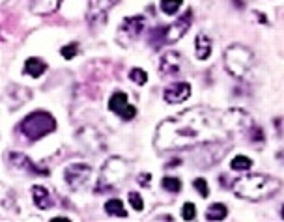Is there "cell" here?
I'll return each mask as SVG.
<instances>
[{
    "mask_svg": "<svg viewBox=\"0 0 284 222\" xmlns=\"http://www.w3.org/2000/svg\"><path fill=\"white\" fill-rule=\"evenodd\" d=\"M62 0H32L30 11L34 15H51L60 8Z\"/></svg>",
    "mask_w": 284,
    "mask_h": 222,
    "instance_id": "cell-13",
    "label": "cell"
},
{
    "mask_svg": "<svg viewBox=\"0 0 284 222\" xmlns=\"http://www.w3.org/2000/svg\"><path fill=\"white\" fill-rule=\"evenodd\" d=\"M249 133H251V140H253V142H264V131H262L258 125H253V127L249 129Z\"/></svg>",
    "mask_w": 284,
    "mask_h": 222,
    "instance_id": "cell-28",
    "label": "cell"
},
{
    "mask_svg": "<svg viewBox=\"0 0 284 222\" xmlns=\"http://www.w3.org/2000/svg\"><path fill=\"white\" fill-rule=\"evenodd\" d=\"M62 56L66 58V60H71V58H75L79 53V43H69V45H64L62 47Z\"/></svg>",
    "mask_w": 284,
    "mask_h": 222,
    "instance_id": "cell-24",
    "label": "cell"
},
{
    "mask_svg": "<svg viewBox=\"0 0 284 222\" xmlns=\"http://www.w3.org/2000/svg\"><path fill=\"white\" fill-rule=\"evenodd\" d=\"M253 166V161L245 157V155H236L230 162V168L232 170H238V172H243V170H249Z\"/></svg>",
    "mask_w": 284,
    "mask_h": 222,
    "instance_id": "cell-20",
    "label": "cell"
},
{
    "mask_svg": "<svg viewBox=\"0 0 284 222\" xmlns=\"http://www.w3.org/2000/svg\"><path fill=\"white\" fill-rule=\"evenodd\" d=\"M90 176H92V168L88 164H71L64 172V179L71 191H79L81 187H85Z\"/></svg>",
    "mask_w": 284,
    "mask_h": 222,
    "instance_id": "cell-9",
    "label": "cell"
},
{
    "mask_svg": "<svg viewBox=\"0 0 284 222\" xmlns=\"http://www.w3.org/2000/svg\"><path fill=\"white\" fill-rule=\"evenodd\" d=\"M228 215V209L224 204H211L206 209V219L207 221H223Z\"/></svg>",
    "mask_w": 284,
    "mask_h": 222,
    "instance_id": "cell-18",
    "label": "cell"
},
{
    "mask_svg": "<svg viewBox=\"0 0 284 222\" xmlns=\"http://www.w3.org/2000/svg\"><path fill=\"white\" fill-rule=\"evenodd\" d=\"M144 24H146V21H144L142 15L125 17L122 21V24H120V28H118V36H116L118 43L122 47H129L131 43L137 41L138 36L142 34Z\"/></svg>",
    "mask_w": 284,
    "mask_h": 222,
    "instance_id": "cell-6",
    "label": "cell"
},
{
    "mask_svg": "<svg viewBox=\"0 0 284 222\" xmlns=\"http://www.w3.org/2000/svg\"><path fill=\"white\" fill-rule=\"evenodd\" d=\"M150 179H152V176H150L148 172H144V174H140V176L137 177V181L140 187H148V185H150Z\"/></svg>",
    "mask_w": 284,
    "mask_h": 222,
    "instance_id": "cell-30",
    "label": "cell"
},
{
    "mask_svg": "<svg viewBox=\"0 0 284 222\" xmlns=\"http://www.w3.org/2000/svg\"><path fill=\"white\" fill-rule=\"evenodd\" d=\"M253 118L241 108L217 110L209 107H192L167 118L155 131L154 146L157 151H180L196 146H207L228 140L232 135L249 131Z\"/></svg>",
    "mask_w": 284,
    "mask_h": 222,
    "instance_id": "cell-1",
    "label": "cell"
},
{
    "mask_svg": "<svg viewBox=\"0 0 284 222\" xmlns=\"http://www.w3.org/2000/svg\"><path fill=\"white\" fill-rule=\"evenodd\" d=\"M191 95V84L189 82H174L165 88L163 92V97L167 103L170 105H178V103H184V101L189 99Z\"/></svg>",
    "mask_w": 284,
    "mask_h": 222,
    "instance_id": "cell-11",
    "label": "cell"
},
{
    "mask_svg": "<svg viewBox=\"0 0 284 222\" xmlns=\"http://www.w3.org/2000/svg\"><path fill=\"white\" fill-rule=\"evenodd\" d=\"M184 0H161V9L167 15H174L178 13V9L182 8Z\"/></svg>",
    "mask_w": 284,
    "mask_h": 222,
    "instance_id": "cell-21",
    "label": "cell"
},
{
    "mask_svg": "<svg viewBox=\"0 0 284 222\" xmlns=\"http://www.w3.org/2000/svg\"><path fill=\"white\" fill-rule=\"evenodd\" d=\"M135 116H137V108L133 107V105H127V107H125V110H123L122 114H120V118L127 122V120H133Z\"/></svg>",
    "mask_w": 284,
    "mask_h": 222,
    "instance_id": "cell-29",
    "label": "cell"
},
{
    "mask_svg": "<svg viewBox=\"0 0 284 222\" xmlns=\"http://www.w3.org/2000/svg\"><path fill=\"white\" fill-rule=\"evenodd\" d=\"M192 185H194V189L198 191V194L202 196V198H206L207 194H209V189H207L206 179H202V177H196V179L192 181Z\"/></svg>",
    "mask_w": 284,
    "mask_h": 222,
    "instance_id": "cell-27",
    "label": "cell"
},
{
    "mask_svg": "<svg viewBox=\"0 0 284 222\" xmlns=\"http://www.w3.org/2000/svg\"><path fill=\"white\" fill-rule=\"evenodd\" d=\"M24 75H28L32 78H39L43 73L47 71V64L41 58H36V56H30L28 60L24 62Z\"/></svg>",
    "mask_w": 284,
    "mask_h": 222,
    "instance_id": "cell-15",
    "label": "cell"
},
{
    "mask_svg": "<svg viewBox=\"0 0 284 222\" xmlns=\"http://www.w3.org/2000/svg\"><path fill=\"white\" fill-rule=\"evenodd\" d=\"M194 217H196V207H194V204H191V202L184 204V207H182V219H184V221H192Z\"/></svg>",
    "mask_w": 284,
    "mask_h": 222,
    "instance_id": "cell-25",
    "label": "cell"
},
{
    "mask_svg": "<svg viewBox=\"0 0 284 222\" xmlns=\"http://www.w3.org/2000/svg\"><path fill=\"white\" fill-rule=\"evenodd\" d=\"M224 68L236 78H247L254 69V54L243 45H230L224 51Z\"/></svg>",
    "mask_w": 284,
    "mask_h": 222,
    "instance_id": "cell-3",
    "label": "cell"
},
{
    "mask_svg": "<svg viewBox=\"0 0 284 222\" xmlns=\"http://www.w3.org/2000/svg\"><path fill=\"white\" fill-rule=\"evenodd\" d=\"M56 129V122L54 118L45 110H38V112H32L21 122L19 131L23 133L28 140H39V138L51 135Z\"/></svg>",
    "mask_w": 284,
    "mask_h": 222,
    "instance_id": "cell-5",
    "label": "cell"
},
{
    "mask_svg": "<svg viewBox=\"0 0 284 222\" xmlns=\"http://www.w3.org/2000/svg\"><path fill=\"white\" fill-rule=\"evenodd\" d=\"M279 187L281 183L275 177L266 176V174H249V176L236 179L232 185V191L238 198L258 202V200L271 198L279 191Z\"/></svg>",
    "mask_w": 284,
    "mask_h": 222,
    "instance_id": "cell-2",
    "label": "cell"
},
{
    "mask_svg": "<svg viewBox=\"0 0 284 222\" xmlns=\"http://www.w3.org/2000/svg\"><path fill=\"white\" fill-rule=\"evenodd\" d=\"M129 78L135 82V84L142 86V84H146V82H148V73L144 71V69L135 68V69H131V71H129Z\"/></svg>",
    "mask_w": 284,
    "mask_h": 222,
    "instance_id": "cell-23",
    "label": "cell"
},
{
    "mask_svg": "<svg viewBox=\"0 0 284 222\" xmlns=\"http://www.w3.org/2000/svg\"><path fill=\"white\" fill-rule=\"evenodd\" d=\"M281 217L284 219V206H283V209H281Z\"/></svg>",
    "mask_w": 284,
    "mask_h": 222,
    "instance_id": "cell-32",
    "label": "cell"
},
{
    "mask_svg": "<svg viewBox=\"0 0 284 222\" xmlns=\"http://www.w3.org/2000/svg\"><path fill=\"white\" fill-rule=\"evenodd\" d=\"M105 211H107L108 215H114V217H127V213H125V207H123V202L118 198H112L108 200L107 204H105Z\"/></svg>",
    "mask_w": 284,
    "mask_h": 222,
    "instance_id": "cell-19",
    "label": "cell"
},
{
    "mask_svg": "<svg viewBox=\"0 0 284 222\" xmlns=\"http://www.w3.org/2000/svg\"><path fill=\"white\" fill-rule=\"evenodd\" d=\"M129 174V164L122 157H110L99 172V181L95 185V192H107L118 189Z\"/></svg>",
    "mask_w": 284,
    "mask_h": 222,
    "instance_id": "cell-4",
    "label": "cell"
},
{
    "mask_svg": "<svg viewBox=\"0 0 284 222\" xmlns=\"http://www.w3.org/2000/svg\"><path fill=\"white\" fill-rule=\"evenodd\" d=\"M191 23H192V11L187 9L184 15L178 17L170 26H165V43H176V41H180L187 34Z\"/></svg>",
    "mask_w": 284,
    "mask_h": 222,
    "instance_id": "cell-8",
    "label": "cell"
},
{
    "mask_svg": "<svg viewBox=\"0 0 284 222\" xmlns=\"http://www.w3.org/2000/svg\"><path fill=\"white\" fill-rule=\"evenodd\" d=\"M161 185H163V189H165V191H169V192H180L182 191V181H180L178 177H170V176L163 177Z\"/></svg>",
    "mask_w": 284,
    "mask_h": 222,
    "instance_id": "cell-22",
    "label": "cell"
},
{
    "mask_svg": "<svg viewBox=\"0 0 284 222\" xmlns=\"http://www.w3.org/2000/svg\"><path fill=\"white\" fill-rule=\"evenodd\" d=\"M129 204L131 207L135 209V211H142L144 209V202H142V196L138 194V192H129Z\"/></svg>",
    "mask_w": 284,
    "mask_h": 222,
    "instance_id": "cell-26",
    "label": "cell"
},
{
    "mask_svg": "<svg viewBox=\"0 0 284 222\" xmlns=\"http://www.w3.org/2000/svg\"><path fill=\"white\" fill-rule=\"evenodd\" d=\"M9 162L15 166V168H23V170H28L32 174H41V176H47V170H39L34 162L26 157V155L19 153V151H11L9 153Z\"/></svg>",
    "mask_w": 284,
    "mask_h": 222,
    "instance_id": "cell-12",
    "label": "cell"
},
{
    "mask_svg": "<svg viewBox=\"0 0 284 222\" xmlns=\"http://www.w3.org/2000/svg\"><path fill=\"white\" fill-rule=\"evenodd\" d=\"M129 105V101H127V93L123 92H114L110 95V99H108V110L110 112H114V114H122L125 107Z\"/></svg>",
    "mask_w": 284,
    "mask_h": 222,
    "instance_id": "cell-17",
    "label": "cell"
},
{
    "mask_svg": "<svg viewBox=\"0 0 284 222\" xmlns=\"http://www.w3.org/2000/svg\"><path fill=\"white\" fill-rule=\"evenodd\" d=\"M32 196H34V204H36V207L41 209V211L53 207V198H51V194H49V191H47L45 187L34 185V187H32Z\"/></svg>",
    "mask_w": 284,
    "mask_h": 222,
    "instance_id": "cell-14",
    "label": "cell"
},
{
    "mask_svg": "<svg viewBox=\"0 0 284 222\" xmlns=\"http://www.w3.org/2000/svg\"><path fill=\"white\" fill-rule=\"evenodd\" d=\"M53 221L54 222H66V221H69V219H66V217H54Z\"/></svg>",
    "mask_w": 284,
    "mask_h": 222,
    "instance_id": "cell-31",
    "label": "cell"
},
{
    "mask_svg": "<svg viewBox=\"0 0 284 222\" xmlns=\"http://www.w3.org/2000/svg\"><path fill=\"white\" fill-rule=\"evenodd\" d=\"M120 0H90L88 2V11H86V21L92 28H99L107 23L108 11L114 8Z\"/></svg>",
    "mask_w": 284,
    "mask_h": 222,
    "instance_id": "cell-7",
    "label": "cell"
},
{
    "mask_svg": "<svg viewBox=\"0 0 284 222\" xmlns=\"http://www.w3.org/2000/svg\"><path fill=\"white\" fill-rule=\"evenodd\" d=\"M194 53L198 60H207L211 54V38L207 34H198L194 39Z\"/></svg>",
    "mask_w": 284,
    "mask_h": 222,
    "instance_id": "cell-16",
    "label": "cell"
},
{
    "mask_svg": "<svg viewBox=\"0 0 284 222\" xmlns=\"http://www.w3.org/2000/svg\"><path fill=\"white\" fill-rule=\"evenodd\" d=\"M185 66V60L184 56L176 51H169V53H165L161 56V62H159V71H161V75L165 77H174L178 75Z\"/></svg>",
    "mask_w": 284,
    "mask_h": 222,
    "instance_id": "cell-10",
    "label": "cell"
}]
</instances>
